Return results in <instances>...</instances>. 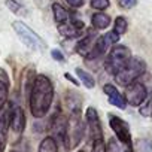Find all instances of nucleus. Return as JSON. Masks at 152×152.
I'll return each mask as SVG.
<instances>
[{
  "label": "nucleus",
  "instance_id": "nucleus-1",
  "mask_svg": "<svg viewBox=\"0 0 152 152\" xmlns=\"http://www.w3.org/2000/svg\"><path fill=\"white\" fill-rule=\"evenodd\" d=\"M54 100V85L52 81L45 75L34 76L33 85L28 93V104L30 112L34 118H43L52 104Z\"/></svg>",
  "mask_w": 152,
  "mask_h": 152
},
{
  "label": "nucleus",
  "instance_id": "nucleus-2",
  "mask_svg": "<svg viewBox=\"0 0 152 152\" xmlns=\"http://www.w3.org/2000/svg\"><path fill=\"white\" fill-rule=\"evenodd\" d=\"M146 70V63L140 57H131V60L115 75V79L119 85L128 87L136 82Z\"/></svg>",
  "mask_w": 152,
  "mask_h": 152
},
{
  "label": "nucleus",
  "instance_id": "nucleus-3",
  "mask_svg": "<svg viewBox=\"0 0 152 152\" xmlns=\"http://www.w3.org/2000/svg\"><path fill=\"white\" fill-rule=\"evenodd\" d=\"M12 28L15 30L17 36L21 39V42L27 48H30L33 51H43L46 48V43L43 42V39L36 31H33L26 23H23V21H14L12 23Z\"/></svg>",
  "mask_w": 152,
  "mask_h": 152
},
{
  "label": "nucleus",
  "instance_id": "nucleus-4",
  "mask_svg": "<svg viewBox=\"0 0 152 152\" xmlns=\"http://www.w3.org/2000/svg\"><path fill=\"white\" fill-rule=\"evenodd\" d=\"M84 134H85V128L81 119V113H70L69 122H67V134H66L64 148L67 151L75 149L84 139Z\"/></svg>",
  "mask_w": 152,
  "mask_h": 152
},
{
  "label": "nucleus",
  "instance_id": "nucleus-5",
  "mask_svg": "<svg viewBox=\"0 0 152 152\" xmlns=\"http://www.w3.org/2000/svg\"><path fill=\"white\" fill-rule=\"evenodd\" d=\"M131 60V51L125 45H115L104 60V67L109 73L116 75Z\"/></svg>",
  "mask_w": 152,
  "mask_h": 152
},
{
  "label": "nucleus",
  "instance_id": "nucleus-6",
  "mask_svg": "<svg viewBox=\"0 0 152 152\" xmlns=\"http://www.w3.org/2000/svg\"><path fill=\"white\" fill-rule=\"evenodd\" d=\"M67 122H69V118L61 110H57L54 113V116H52V119L49 122V133H51V137L55 142H61V143L66 142Z\"/></svg>",
  "mask_w": 152,
  "mask_h": 152
},
{
  "label": "nucleus",
  "instance_id": "nucleus-7",
  "mask_svg": "<svg viewBox=\"0 0 152 152\" xmlns=\"http://www.w3.org/2000/svg\"><path fill=\"white\" fill-rule=\"evenodd\" d=\"M125 100L128 104L131 106H140L143 104V102L148 99V90L143 84L140 82H133L131 85L125 87Z\"/></svg>",
  "mask_w": 152,
  "mask_h": 152
},
{
  "label": "nucleus",
  "instance_id": "nucleus-8",
  "mask_svg": "<svg viewBox=\"0 0 152 152\" xmlns=\"http://www.w3.org/2000/svg\"><path fill=\"white\" fill-rule=\"evenodd\" d=\"M87 124H88V130H90V139L94 142H100L103 140V130H102V122L97 113V109L90 106L87 109Z\"/></svg>",
  "mask_w": 152,
  "mask_h": 152
},
{
  "label": "nucleus",
  "instance_id": "nucleus-9",
  "mask_svg": "<svg viewBox=\"0 0 152 152\" xmlns=\"http://www.w3.org/2000/svg\"><path fill=\"white\" fill-rule=\"evenodd\" d=\"M109 125L112 128V131L116 134V139H119L121 142L124 143H130L131 145V134H130V127L128 124L121 119L119 116H115V115H109Z\"/></svg>",
  "mask_w": 152,
  "mask_h": 152
},
{
  "label": "nucleus",
  "instance_id": "nucleus-10",
  "mask_svg": "<svg viewBox=\"0 0 152 152\" xmlns=\"http://www.w3.org/2000/svg\"><path fill=\"white\" fill-rule=\"evenodd\" d=\"M9 128L14 131L15 136H21L26 128V113L21 106H12L11 107V119H9Z\"/></svg>",
  "mask_w": 152,
  "mask_h": 152
},
{
  "label": "nucleus",
  "instance_id": "nucleus-11",
  "mask_svg": "<svg viewBox=\"0 0 152 152\" xmlns=\"http://www.w3.org/2000/svg\"><path fill=\"white\" fill-rule=\"evenodd\" d=\"M103 91H104V94L107 96V99H109V103L112 104V106H116L118 109H125V106H127V100H125V97L116 90V87H113V85H110V84H106L104 87H103Z\"/></svg>",
  "mask_w": 152,
  "mask_h": 152
},
{
  "label": "nucleus",
  "instance_id": "nucleus-12",
  "mask_svg": "<svg viewBox=\"0 0 152 152\" xmlns=\"http://www.w3.org/2000/svg\"><path fill=\"white\" fill-rule=\"evenodd\" d=\"M97 39V37H96ZM96 39H94V33H87L84 37H81L79 39V42L76 43V48H75V51L78 52V54H81L82 57H85V58H88L90 57V54H91V51H93V46H94V42H96Z\"/></svg>",
  "mask_w": 152,
  "mask_h": 152
},
{
  "label": "nucleus",
  "instance_id": "nucleus-13",
  "mask_svg": "<svg viewBox=\"0 0 152 152\" xmlns=\"http://www.w3.org/2000/svg\"><path fill=\"white\" fill-rule=\"evenodd\" d=\"M8 96H9V76L3 69H0V110L8 104Z\"/></svg>",
  "mask_w": 152,
  "mask_h": 152
},
{
  "label": "nucleus",
  "instance_id": "nucleus-14",
  "mask_svg": "<svg viewBox=\"0 0 152 152\" xmlns=\"http://www.w3.org/2000/svg\"><path fill=\"white\" fill-rule=\"evenodd\" d=\"M52 14H54V20H55V24L57 27L58 26H63L66 23H69L73 17V14H70L64 6H61L60 3H54L52 5Z\"/></svg>",
  "mask_w": 152,
  "mask_h": 152
},
{
  "label": "nucleus",
  "instance_id": "nucleus-15",
  "mask_svg": "<svg viewBox=\"0 0 152 152\" xmlns=\"http://www.w3.org/2000/svg\"><path fill=\"white\" fill-rule=\"evenodd\" d=\"M106 152H133V148L130 143H124L116 137H112L107 140Z\"/></svg>",
  "mask_w": 152,
  "mask_h": 152
},
{
  "label": "nucleus",
  "instance_id": "nucleus-16",
  "mask_svg": "<svg viewBox=\"0 0 152 152\" xmlns=\"http://www.w3.org/2000/svg\"><path fill=\"white\" fill-rule=\"evenodd\" d=\"M11 107L12 106H5L0 110V137L5 139L8 137V128H9V119H11Z\"/></svg>",
  "mask_w": 152,
  "mask_h": 152
},
{
  "label": "nucleus",
  "instance_id": "nucleus-17",
  "mask_svg": "<svg viewBox=\"0 0 152 152\" xmlns=\"http://www.w3.org/2000/svg\"><path fill=\"white\" fill-rule=\"evenodd\" d=\"M81 97L78 94H75V91H67V96H66V103H67V107H69V112L70 113H81Z\"/></svg>",
  "mask_w": 152,
  "mask_h": 152
},
{
  "label": "nucleus",
  "instance_id": "nucleus-18",
  "mask_svg": "<svg viewBox=\"0 0 152 152\" xmlns=\"http://www.w3.org/2000/svg\"><path fill=\"white\" fill-rule=\"evenodd\" d=\"M91 24L96 30H104L110 26V17L104 12H97L91 17Z\"/></svg>",
  "mask_w": 152,
  "mask_h": 152
},
{
  "label": "nucleus",
  "instance_id": "nucleus-19",
  "mask_svg": "<svg viewBox=\"0 0 152 152\" xmlns=\"http://www.w3.org/2000/svg\"><path fill=\"white\" fill-rule=\"evenodd\" d=\"M76 75L79 76V79H81V82L87 87V88H94L96 87V81H94V78H93V75L91 73H88L87 70H84V69H81V67H78L76 69Z\"/></svg>",
  "mask_w": 152,
  "mask_h": 152
},
{
  "label": "nucleus",
  "instance_id": "nucleus-20",
  "mask_svg": "<svg viewBox=\"0 0 152 152\" xmlns=\"http://www.w3.org/2000/svg\"><path fill=\"white\" fill-rule=\"evenodd\" d=\"M37 152H58V145L51 136H48L40 142Z\"/></svg>",
  "mask_w": 152,
  "mask_h": 152
},
{
  "label": "nucleus",
  "instance_id": "nucleus-21",
  "mask_svg": "<svg viewBox=\"0 0 152 152\" xmlns=\"http://www.w3.org/2000/svg\"><path fill=\"white\" fill-rule=\"evenodd\" d=\"M127 28H128L127 20H125L124 17H116V20H115V23H113V31L118 33L119 36H122V34L127 31Z\"/></svg>",
  "mask_w": 152,
  "mask_h": 152
},
{
  "label": "nucleus",
  "instance_id": "nucleus-22",
  "mask_svg": "<svg viewBox=\"0 0 152 152\" xmlns=\"http://www.w3.org/2000/svg\"><path fill=\"white\" fill-rule=\"evenodd\" d=\"M139 112H140V115H143V116H152V96L148 97V99L143 102V104H140Z\"/></svg>",
  "mask_w": 152,
  "mask_h": 152
},
{
  "label": "nucleus",
  "instance_id": "nucleus-23",
  "mask_svg": "<svg viewBox=\"0 0 152 152\" xmlns=\"http://www.w3.org/2000/svg\"><path fill=\"white\" fill-rule=\"evenodd\" d=\"M6 6L11 12L14 14H24V8L21 3H18L17 0H6Z\"/></svg>",
  "mask_w": 152,
  "mask_h": 152
},
{
  "label": "nucleus",
  "instance_id": "nucleus-24",
  "mask_svg": "<svg viewBox=\"0 0 152 152\" xmlns=\"http://www.w3.org/2000/svg\"><path fill=\"white\" fill-rule=\"evenodd\" d=\"M91 8L93 9H97V11H104L110 6V2L109 0H91Z\"/></svg>",
  "mask_w": 152,
  "mask_h": 152
},
{
  "label": "nucleus",
  "instance_id": "nucleus-25",
  "mask_svg": "<svg viewBox=\"0 0 152 152\" xmlns=\"http://www.w3.org/2000/svg\"><path fill=\"white\" fill-rule=\"evenodd\" d=\"M118 5L122 9H131L137 5V0H118Z\"/></svg>",
  "mask_w": 152,
  "mask_h": 152
},
{
  "label": "nucleus",
  "instance_id": "nucleus-26",
  "mask_svg": "<svg viewBox=\"0 0 152 152\" xmlns=\"http://www.w3.org/2000/svg\"><path fill=\"white\" fill-rule=\"evenodd\" d=\"M93 152H106L104 142H103V140H100V142H94V143H93Z\"/></svg>",
  "mask_w": 152,
  "mask_h": 152
},
{
  "label": "nucleus",
  "instance_id": "nucleus-27",
  "mask_svg": "<svg viewBox=\"0 0 152 152\" xmlns=\"http://www.w3.org/2000/svg\"><path fill=\"white\" fill-rule=\"evenodd\" d=\"M66 3L70 8H81V6H84L85 0H66Z\"/></svg>",
  "mask_w": 152,
  "mask_h": 152
},
{
  "label": "nucleus",
  "instance_id": "nucleus-28",
  "mask_svg": "<svg viewBox=\"0 0 152 152\" xmlns=\"http://www.w3.org/2000/svg\"><path fill=\"white\" fill-rule=\"evenodd\" d=\"M51 55H52V58L57 60V61H64V60H66L64 55H63V52L58 51V49H52V51H51Z\"/></svg>",
  "mask_w": 152,
  "mask_h": 152
},
{
  "label": "nucleus",
  "instance_id": "nucleus-29",
  "mask_svg": "<svg viewBox=\"0 0 152 152\" xmlns=\"http://www.w3.org/2000/svg\"><path fill=\"white\" fill-rule=\"evenodd\" d=\"M64 78H66V79H69L70 82H73L75 85H79V82H78V81H76V79L73 78V76H72V75H69V73H64Z\"/></svg>",
  "mask_w": 152,
  "mask_h": 152
},
{
  "label": "nucleus",
  "instance_id": "nucleus-30",
  "mask_svg": "<svg viewBox=\"0 0 152 152\" xmlns=\"http://www.w3.org/2000/svg\"><path fill=\"white\" fill-rule=\"evenodd\" d=\"M5 146H6V140L0 137V152H3V151H5Z\"/></svg>",
  "mask_w": 152,
  "mask_h": 152
},
{
  "label": "nucleus",
  "instance_id": "nucleus-31",
  "mask_svg": "<svg viewBox=\"0 0 152 152\" xmlns=\"http://www.w3.org/2000/svg\"><path fill=\"white\" fill-rule=\"evenodd\" d=\"M11 152H18V151H11Z\"/></svg>",
  "mask_w": 152,
  "mask_h": 152
},
{
  "label": "nucleus",
  "instance_id": "nucleus-32",
  "mask_svg": "<svg viewBox=\"0 0 152 152\" xmlns=\"http://www.w3.org/2000/svg\"><path fill=\"white\" fill-rule=\"evenodd\" d=\"M78 152H85V151H78Z\"/></svg>",
  "mask_w": 152,
  "mask_h": 152
}]
</instances>
